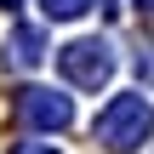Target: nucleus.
<instances>
[{
    "label": "nucleus",
    "instance_id": "f257e3e1",
    "mask_svg": "<svg viewBox=\"0 0 154 154\" xmlns=\"http://www.w3.org/2000/svg\"><path fill=\"white\" fill-rule=\"evenodd\" d=\"M149 131H154V109H149L143 91H120V97H109V109L97 114V143H103L109 154L143 149Z\"/></svg>",
    "mask_w": 154,
    "mask_h": 154
},
{
    "label": "nucleus",
    "instance_id": "f03ea898",
    "mask_svg": "<svg viewBox=\"0 0 154 154\" xmlns=\"http://www.w3.org/2000/svg\"><path fill=\"white\" fill-rule=\"evenodd\" d=\"M57 69H63V80L69 86H80V91H97V86H109L114 80V51H109V40H69L63 51H57Z\"/></svg>",
    "mask_w": 154,
    "mask_h": 154
},
{
    "label": "nucleus",
    "instance_id": "7ed1b4c3",
    "mask_svg": "<svg viewBox=\"0 0 154 154\" xmlns=\"http://www.w3.org/2000/svg\"><path fill=\"white\" fill-rule=\"evenodd\" d=\"M17 120L34 126V131H69V126H74V103H69L63 91L23 86V91H17Z\"/></svg>",
    "mask_w": 154,
    "mask_h": 154
},
{
    "label": "nucleus",
    "instance_id": "20e7f679",
    "mask_svg": "<svg viewBox=\"0 0 154 154\" xmlns=\"http://www.w3.org/2000/svg\"><path fill=\"white\" fill-rule=\"evenodd\" d=\"M0 57H6V69H34L46 57V34L40 29H11L6 46H0Z\"/></svg>",
    "mask_w": 154,
    "mask_h": 154
},
{
    "label": "nucleus",
    "instance_id": "39448f33",
    "mask_svg": "<svg viewBox=\"0 0 154 154\" xmlns=\"http://www.w3.org/2000/svg\"><path fill=\"white\" fill-rule=\"evenodd\" d=\"M86 6H91V0H46V17H63V23H69V17H80Z\"/></svg>",
    "mask_w": 154,
    "mask_h": 154
},
{
    "label": "nucleus",
    "instance_id": "423d86ee",
    "mask_svg": "<svg viewBox=\"0 0 154 154\" xmlns=\"http://www.w3.org/2000/svg\"><path fill=\"white\" fill-rule=\"evenodd\" d=\"M137 74H143V86H154V46L149 40L137 46Z\"/></svg>",
    "mask_w": 154,
    "mask_h": 154
},
{
    "label": "nucleus",
    "instance_id": "0eeeda50",
    "mask_svg": "<svg viewBox=\"0 0 154 154\" xmlns=\"http://www.w3.org/2000/svg\"><path fill=\"white\" fill-rule=\"evenodd\" d=\"M11 154H57V149H51V143H17Z\"/></svg>",
    "mask_w": 154,
    "mask_h": 154
},
{
    "label": "nucleus",
    "instance_id": "6e6552de",
    "mask_svg": "<svg viewBox=\"0 0 154 154\" xmlns=\"http://www.w3.org/2000/svg\"><path fill=\"white\" fill-rule=\"evenodd\" d=\"M137 6H143V11H154V0H137Z\"/></svg>",
    "mask_w": 154,
    "mask_h": 154
}]
</instances>
